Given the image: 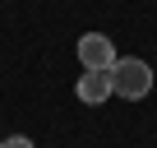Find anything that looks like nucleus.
I'll use <instances>...</instances> for the list:
<instances>
[{
  "mask_svg": "<svg viewBox=\"0 0 157 148\" xmlns=\"http://www.w3.org/2000/svg\"><path fill=\"white\" fill-rule=\"evenodd\" d=\"M74 93H78V102L102 107V102L116 93V84H111V69H83V79L74 84Z\"/></svg>",
  "mask_w": 157,
  "mask_h": 148,
  "instance_id": "nucleus-3",
  "label": "nucleus"
},
{
  "mask_svg": "<svg viewBox=\"0 0 157 148\" xmlns=\"http://www.w3.org/2000/svg\"><path fill=\"white\" fill-rule=\"evenodd\" d=\"M0 148H5V139H0Z\"/></svg>",
  "mask_w": 157,
  "mask_h": 148,
  "instance_id": "nucleus-5",
  "label": "nucleus"
},
{
  "mask_svg": "<svg viewBox=\"0 0 157 148\" xmlns=\"http://www.w3.org/2000/svg\"><path fill=\"white\" fill-rule=\"evenodd\" d=\"M78 65L83 69H111L116 65V42L106 33H83L78 37Z\"/></svg>",
  "mask_w": 157,
  "mask_h": 148,
  "instance_id": "nucleus-2",
  "label": "nucleus"
},
{
  "mask_svg": "<svg viewBox=\"0 0 157 148\" xmlns=\"http://www.w3.org/2000/svg\"><path fill=\"white\" fill-rule=\"evenodd\" d=\"M5 148H33V139H28V134H10V139H5Z\"/></svg>",
  "mask_w": 157,
  "mask_h": 148,
  "instance_id": "nucleus-4",
  "label": "nucleus"
},
{
  "mask_svg": "<svg viewBox=\"0 0 157 148\" xmlns=\"http://www.w3.org/2000/svg\"><path fill=\"white\" fill-rule=\"evenodd\" d=\"M111 84H116V97L125 102H143L152 93V65L139 60V56H120L111 65Z\"/></svg>",
  "mask_w": 157,
  "mask_h": 148,
  "instance_id": "nucleus-1",
  "label": "nucleus"
}]
</instances>
